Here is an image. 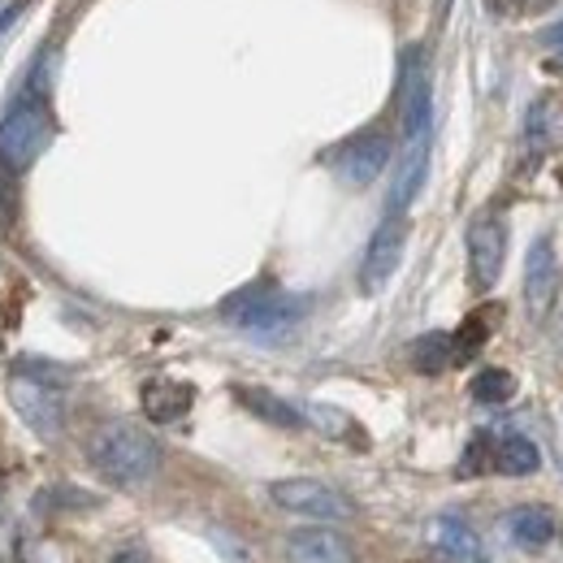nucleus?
Wrapping results in <instances>:
<instances>
[{
  "mask_svg": "<svg viewBox=\"0 0 563 563\" xmlns=\"http://www.w3.org/2000/svg\"><path fill=\"white\" fill-rule=\"evenodd\" d=\"M424 174H429V135H417V140H408L404 156H399V169L390 183V212H408V205L421 196Z\"/></svg>",
  "mask_w": 563,
  "mask_h": 563,
  "instance_id": "obj_13",
  "label": "nucleus"
},
{
  "mask_svg": "<svg viewBox=\"0 0 563 563\" xmlns=\"http://www.w3.org/2000/svg\"><path fill=\"white\" fill-rule=\"evenodd\" d=\"M507 529H511V538L525 542V547H547V542L555 538V516H551L547 507H516V511L507 516Z\"/></svg>",
  "mask_w": 563,
  "mask_h": 563,
  "instance_id": "obj_17",
  "label": "nucleus"
},
{
  "mask_svg": "<svg viewBox=\"0 0 563 563\" xmlns=\"http://www.w3.org/2000/svg\"><path fill=\"white\" fill-rule=\"evenodd\" d=\"M303 424H317L325 438H334V442H355V451H364V429L343 412V408H330V404H308L303 408Z\"/></svg>",
  "mask_w": 563,
  "mask_h": 563,
  "instance_id": "obj_18",
  "label": "nucleus"
},
{
  "mask_svg": "<svg viewBox=\"0 0 563 563\" xmlns=\"http://www.w3.org/2000/svg\"><path fill=\"white\" fill-rule=\"evenodd\" d=\"M221 312H225L239 330H247V334H256V339H282V334H290V330L303 321L308 299H303V295H286L274 282H256V286L239 290L234 299H225Z\"/></svg>",
  "mask_w": 563,
  "mask_h": 563,
  "instance_id": "obj_4",
  "label": "nucleus"
},
{
  "mask_svg": "<svg viewBox=\"0 0 563 563\" xmlns=\"http://www.w3.org/2000/svg\"><path fill=\"white\" fill-rule=\"evenodd\" d=\"M547 109H551L547 100H538V104L529 109V143H533L538 152L547 147Z\"/></svg>",
  "mask_w": 563,
  "mask_h": 563,
  "instance_id": "obj_23",
  "label": "nucleus"
},
{
  "mask_svg": "<svg viewBox=\"0 0 563 563\" xmlns=\"http://www.w3.org/2000/svg\"><path fill=\"white\" fill-rule=\"evenodd\" d=\"M468 274L477 290H494V282L503 274V261H507V225L498 217H473L468 225Z\"/></svg>",
  "mask_w": 563,
  "mask_h": 563,
  "instance_id": "obj_9",
  "label": "nucleus"
},
{
  "mask_svg": "<svg viewBox=\"0 0 563 563\" xmlns=\"http://www.w3.org/2000/svg\"><path fill=\"white\" fill-rule=\"evenodd\" d=\"M490 468L503 477H529L542 468V455L525 433H503L490 438Z\"/></svg>",
  "mask_w": 563,
  "mask_h": 563,
  "instance_id": "obj_15",
  "label": "nucleus"
},
{
  "mask_svg": "<svg viewBox=\"0 0 563 563\" xmlns=\"http://www.w3.org/2000/svg\"><path fill=\"white\" fill-rule=\"evenodd\" d=\"M486 4H490L494 18H516V13H520L529 0H486Z\"/></svg>",
  "mask_w": 563,
  "mask_h": 563,
  "instance_id": "obj_24",
  "label": "nucleus"
},
{
  "mask_svg": "<svg viewBox=\"0 0 563 563\" xmlns=\"http://www.w3.org/2000/svg\"><path fill=\"white\" fill-rule=\"evenodd\" d=\"M18 13H22V4H9V9H4V13H0V31H4V26H9V22H13V18H18Z\"/></svg>",
  "mask_w": 563,
  "mask_h": 563,
  "instance_id": "obj_26",
  "label": "nucleus"
},
{
  "mask_svg": "<svg viewBox=\"0 0 563 563\" xmlns=\"http://www.w3.org/2000/svg\"><path fill=\"white\" fill-rule=\"evenodd\" d=\"M551 35H555V40H560V44H563V22H560V26H555V31H551Z\"/></svg>",
  "mask_w": 563,
  "mask_h": 563,
  "instance_id": "obj_27",
  "label": "nucleus"
},
{
  "mask_svg": "<svg viewBox=\"0 0 563 563\" xmlns=\"http://www.w3.org/2000/svg\"><path fill=\"white\" fill-rule=\"evenodd\" d=\"M486 339H490V321L477 312V317H468L455 334H451V364H468V360H477V352L486 347Z\"/></svg>",
  "mask_w": 563,
  "mask_h": 563,
  "instance_id": "obj_19",
  "label": "nucleus"
},
{
  "mask_svg": "<svg viewBox=\"0 0 563 563\" xmlns=\"http://www.w3.org/2000/svg\"><path fill=\"white\" fill-rule=\"evenodd\" d=\"M87 460L100 477H109L118 486H140L161 468V446L143 424L104 421L87 438Z\"/></svg>",
  "mask_w": 563,
  "mask_h": 563,
  "instance_id": "obj_1",
  "label": "nucleus"
},
{
  "mask_svg": "<svg viewBox=\"0 0 563 563\" xmlns=\"http://www.w3.org/2000/svg\"><path fill=\"white\" fill-rule=\"evenodd\" d=\"M468 390L477 404H507V399H516V377L507 368H482Z\"/></svg>",
  "mask_w": 563,
  "mask_h": 563,
  "instance_id": "obj_20",
  "label": "nucleus"
},
{
  "mask_svg": "<svg viewBox=\"0 0 563 563\" xmlns=\"http://www.w3.org/2000/svg\"><path fill=\"white\" fill-rule=\"evenodd\" d=\"M191 404H196V386H187V382L156 377V382L143 386V412H147V421L156 424L183 421L191 412Z\"/></svg>",
  "mask_w": 563,
  "mask_h": 563,
  "instance_id": "obj_14",
  "label": "nucleus"
},
{
  "mask_svg": "<svg viewBox=\"0 0 563 563\" xmlns=\"http://www.w3.org/2000/svg\"><path fill=\"white\" fill-rule=\"evenodd\" d=\"M486 468H490V433L473 438V446L464 451V464H460V473H464V477H473V473H486Z\"/></svg>",
  "mask_w": 563,
  "mask_h": 563,
  "instance_id": "obj_22",
  "label": "nucleus"
},
{
  "mask_svg": "<svg viewBox=\"0 0 563 563\" xmlns=\"http://www.w3.org/2000/svg\"><path fill=\"white\" fill-rule=\"evenodd\" d=\"M113 563H152V555H147L143 547H122V551L113 555Z\"/></svg>",
  "mask_w": 563,
  "mask_h": 563,
  "instance_id": "obj_25",
  "label": "nucleus"
},
{
  "mask_svg": "<svg viewBox=\"0 0 563 563\" xmlns=\"http://www.w3.org/2000/svg\"><path fill=\"white\" fill-rule=\"evenodd\" d=\"M234 399L247 408V412H256L261 421L278 424V429H299L303 424V412L295 408V404H286V399H278L274 390H256V386H239L234 390Z\"/></svg>",
  "mask_w": 563,
  "mask_h": 563,
  "instance_id": "obj_16",
  "label": "nucleus"
},
{
  "mask_svg": "<svg viewBox=\"0 0 563 563\" xmlns=\"http://www.w3.org/2000/svg\"><path fill=\"white\" fill-rule=\"evenodd\" d=\"M57 140V122L53 109L44 100V91H26L0 122V169L9 174H26Z\"/></svg>",
  "mask_w": 563,
  "mask_h": 563,
  "instance_id": "obj_3",
  "label": "nucleus"
},
{
  "mask_svg": "<svg viewBox=\"0 0 563 563\" xmlns=\"http://www.w3.org/2000/svg\"><path fill=\"white\" fill-rule=\"evenodd\" d=\"M286 560L290 563H355L352 542L339 529H295L286 538Z\"/></svg>",
  "mask_w": 563,
  "mask_h": 563,
  "instance_id": "obj_11",
  "label": "nucleus"
},
{
  "mask_svg": "<svg viewBox=\"0 0 563 563\" xmlns=\"http://www.w3.org/2000/svg\"><path fill=\"white\" fill-rule=\"evenodd\" d=\"M412 364H417V373H442L446 364H451V334H424L412 343Z\"/></svg>",
  "mask_w": 563,
  "mask_h": 563,
  "instance_id": "obj_21",
  "label": "nucleus"
},
{
  "mask_svg": "<svg viewBox=\"0 0 563 563\" xmlns=\"http://www.w3.org/2000/svg\"><path fill=\"white\" fill-rule=\"evenodd\" d=\"M269 498L282 511L312 516V520H352L355 516L352 498L339 494L334 486H325V482H317V477H282L269 486Z\"/></svg>",
  "mask_w": 563,
  "mask_h": 563,
  "instance_id": "obj_5",
  "label": "nucleus"
},
{
  "mask_svg": "<svg viewBox=\"0 0 563 563\" xmlns=\"http://www.w3.org/2000/svg\"><path fill=\"white\" fill-rule=\"evenodd\" d=\"M390 140L382 135V131H364V135H355L347 140L339 152H334V174L347 183V187H368V183H377V174L390 165Z\"/></svg>",
  "mask_w": 563,
  "mask_h": 563,
  "instance_id": "obj_10",
  "label": "nucleus"
},
{
  "mask_svg": "<svg viewBox=\"0 0 563 563\" xmlns=\"http://www.w3.org/2000/svg\"><path fill=\"white\" fill-rule=\"evenodd\" d=\"M399 118H404L408 140L429 135L433 126V87H429V66H424L421 48H408L399 66Z\"/></svg>",
  "mask_w": 563,
  "mask_h": 563,
  "instance_id": "obj_8",
  "label": "nucleus"
},
{
  "mask_svg": "<svg viewBox=\"0 0 563 563\" xmlns=\"http://www.w3.org/2000/svg\"><path fill=\"white\" fill-rule=\"evenodd\" d=\"M429 547L438 551V560L446 563H486L482 538L460 520V516H438L429 525Z\"/></svg>",
  "mask_w": 563,
  "mask_h": 563,
  "instance_id": "obj_12",
  "label": "nucleus"
},
{
  "mask_svg": "<svg viewBox=\"0 0 563 563\" xmlns=\"http://www.w3.org/2000/svg\"><path fill=\"white\" fill-rule=\"evenodd\" d=\"M9 404L44 442L66 433V368H48L40 360H22L9 373Z\"/></svg>",
  "mask_w": 563,
  "mask_h": 563,
  "instance_id": "obj_2",
  "label": "nucleus"
},
{
  "mask_svg": "<svg viewBox=\"0 0 563 563\" xmlns=\"http://www.w3.org/2000/svg\"><path fill=\"white\" fill-rule=\"evenodd\" d=\"M563 269H560V252H555V239H533L529 243V256H525V312L529 321H547L555 299H560Z\"/></svg>",
  "mask_w": 563,
  "mask_h": 563,
  "instance_id": "obj_6",
  "label": "nucleus"
},
{
  "mask_svg": "<svg viewBox=\"0 0 563 563\" xmlns=\"http://www.w3.org/2000/svg\"><path fill=\"white\" fill-rule=\"evenodd\" d=\"M404 247H408V221H404V212H390L373 230L368 252H364V265H360V290L364 295H377L386 282L395 278V269L404 261Z\"/></svg>",
  "mask_w": 563,
  "mask_h": 563,
  "instance_id": "obj_7",
  "label": "nucleus"
}]
</instances>
